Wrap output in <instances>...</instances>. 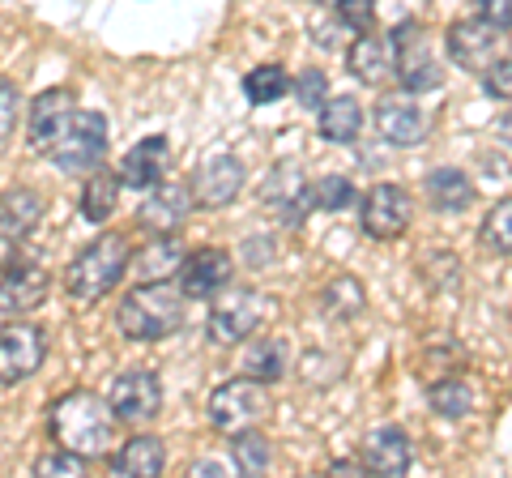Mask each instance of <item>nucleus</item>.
I'll return each instance as SVG.
<instances>
[{
  "mask_svg": "<svg viewBox=\"0 0 512 478\" xmlns=\"http://www.w3.org/2000/svg\"><path fill=\"white\" fill-rule=\"evenodd\" d=\"M47 427H52V440L60 449H73L82 457H103L116 440V410L111 402H103L99 393H86V389H73L52 402L47 410Z\"/></svg>",
  "mask_w": 512,
  "mask_h": 478,
  "instance_id": "obj_1",
  "label": "nucleus"
},
{
  "mask_svg": "<svg viewBox=\"0 0 512 478\" xmlns=\"http://www.w3.org/2000/svg\"><path fill=\"white\" fill-rule=\"evenodd\" d=\"M116 325L133 342H163L184 325V291H171L167 282H141L120 299Z\"/></svg>",
  "mask_w": 512,
  "mask_h": 478,
  "instance_id": "obj_2",
  "label": "nucleus"
},
{
  "mask_svg": "<svg viewBox=\"0 0 512 478\" xmlns=\"http://www.w3.org/2000/svg\"><path fill=\"white\" fill-rule=\"evenodd\" d=\"M128 257H133V252H128L124 235L94 239L82 257H73V265L64 269V291H69V299H77V304H94V299H103L111 286L128 274Z\"/></svg>",
  "mask_w": 512,
  "mask_h": 478,
  "instance_id": "obj_3",
  "label": "nucleus"
},
{
  "mask_svg": "<svg viewBox=\"0 0 512 478\" xmlns=\"http://www.w3.org/2000/svg\"><path fill=\"white\" fill-rule=\"evenodd\" d=\"M269 316H274V299L252 291V286H235V291L214 295V308L205 316V338L214 346L248 342V338H256V329H261Z\"/></svg>",
  "mask_w": 512,
  "mask_h": 478,
  "instance_id": "obj_4",
  "label": "nucleus"
},
{
  "mask_svg": "<svg viewBox=\"0 0 512 478\" xmlns=\"http://www.w3.org/2000/svg\"><path fill=\"white\" fill-rule=\"evenodd\" d=\"M269 389L265 380L256 376H239V380H227V385H218L210 393V423L218 427L222 436H239L256 427L269 414Z\"/></svg>",
  "mask_w": 512,
  "mask_h": 478,
  "instance_id": "obj_5",
  "label": "nucleus"
},
{
  "mask_svg": "<svg viewBox=\"0 0 512 478\" xmlns=\"http://www.w3.org/2000/svg\"><path fill=\"white\" fill-rule=\"evenodd\" d=\"M107 154V120L99 111H73V120L64 124V133L52 141L47 158L60 167V171H99Z\"/></svg>",
  "mask_w": 512,
  "mask_h": 478,
  "instance_id": "obj_6",
  "label": "nucleus"
},
{
  "mask_svg": "<svg viewBox=\"0 0 512 478\" xmlns=\"http://www.w3.org/2000/svg\"><path fill=\"white\" fill-rule=\"evenodd\" d=\"M393 47H397V86L410 94H427L444 82V69L436 65V52H431L427 35L414 22H402L393 30Z\"/></svg>",
  "mask_w": 512,
  "mask_h": 478,
  "instance_id": "obj_7",
  "label": "nucleus"
},
{
  "mask_svg": "<svg viewBox=\"0 0 512 478\" xmlns=\"http://www.w3.org/2000/svg\"><path fill=\"white\" fill-rule=\"evenodd\" d=\"M47 359V338L39 325H26L22 316L0 329V389L30 380Z\"/></svg>",
  "mask_w": 512,
  "mask_h": 478,
  "instance_id": "obj_8",
  "label": "nucleus"
},
{
  "mask_svg": "<svg viewBox=\"0 0 512 478\" xmlns=\"http://www.w3.org/2000/svg\"><path fill=\"white\" fill-rule=\"evenodd\" d=\"M111 410H116L120 423H150L158 410H163V380H158V372L150 368H133V372H120L116 380H111V393H107Z\"/></svg>",
  "mask_w": 512,
  "mask_h": 478,
  "instance_id": "obj_9",
  "label": "nucleus"
},
{
  "mask_svg": "<svg viewBox=\"0 0 512 478\" xmlns=\"http://www.w3.org/2000/svg\"><path fill=\"white\" fill-rule=\"evenodd\" d=\"M414 218V201L402 184H372L359 201V222L372 239H397Z\"/></svg>",
  "mask_w": 512,
  "mask_h": 478,
  "instance_id": "obj_10",
  "label": "nucleus"
},
{
  "mask_svg": "<svg viewBox=\"0 0 512 478\" xmlns=\"http://www.w3.org/2000/svg\"><path fill=\"white\" fill-rule=\"evenodd\" d=\"M500 43H504V30L483 18H461L448 26V56L466 73H487L500 60Z\"/></svg>",
  "mask_w": 512,
  "mask_h": 478,
  "instance_id": "obj_11",
  "label": "nucleus"
},
{
  "mask_svg": "<svg viewBox=\"0 0 512 478\" xmlns=\"http://www.w3.org/2000/svg\"><path fill=\"white\" fill-rule=\"evenodd\" d=\"M244 180H248V171L235 154H210L197 171H192L188 188H192V201H197L201 210H222V205H231L239 193H244Z\"/></svg>",
  "mask_w": 512,
  "mask_h": 478,
  "instance_id": "obj_12",
  "label": "nucleus"
},
{
  "mask_svg": "<svg viewBox=\"0 0 512 478\" xmlns=\"http://www.w3.org/2000/svg\"><path fill=\"white\" fill-rule=\"evenodd\" d=\"M39 218H43V201L30 188H13V193L0 197V269L18 261L26 235L39 227Z\"/></svg>",
  "mask_w": 512,
  "mask_h": 478,
  "instance_id": "obj_13",
  "label": "nucleus"
},
{
  "mask_svg": "<svg viewBox=\"0 0 512 478\" xmlns=\"http://www.w3.org/2000/svg\"><path fill=\"white\" fill-rule=\"evenodd\" d=\"M261 201H265V210L274 214L282 227H299L303 214L312 210V201H308V184H303V175L295 163H278L274 171L265 175V184H261Z\"/></svg>",
  "mask_w": 512,
  "mask_h": 478,
  "instance_id": "obj_14",
  "label": "nucleus"
},
{
  "mask_svg": "<svg viewBox=\"0 0 512 478\" xmlns=\"http://www.w3.org/2000/svg\"><path fill=\"white\" fill-rule=\"evenodd\" d=\"M192 205L197 201H192L188 184H154L150 197L141 201V210H137V227H146L154 235H175L188 222Z\"/></svg>",
  "mask_w": 512,
  "mask_h": 478,
  "instance_id": "obj_15",
  "label": "nucleus"
},
{
  "mask_svg": "<svg viewBox=\"0 0 512 478\" xmlns=\"http://www.w3.org/2000/svg\"><path fill=\"white\" fill-rule=\"evenodd\" d=\"M346 69H350V77H359L363 86L397 82V47H393V39L363 30V35L350 43V52H346Z\"/></svg>",
  "mask_w": 512,
  "mask_h": 478,
  "instance_id": "obj_16",
  "label": "nucleus"
},
{
  "mask_svg": "<svg viewBox=\"0 0 512 478\" xmlns=\"http://www.w3.org/2000/svg\"><path fill=\"white\" fill-rule=\"evenodd\" d=\"M376 129L389 146L410 150V146H419V141H427V116L419 111V103L410 99V90L389 94V99L376 103Z\"/></svg>",
  "mask_w": 512,
  "mask_h": 478,
  "instance_id": "obj_17",
  "label": "nucleus"
},
{
  "mask_svg": "<svg viewBox=\"0 0 512 478\" xmlns=\"http://www.w3.org/2000/svg\"><path fill=\"white\" fill-rule=\"evenodd\" d=\"M227 282H231V257L222 248H197L184 257V269H180L184 299H214L222 295Z\"/></svg>",
  "mask_w": 512,
  "mask_h": 478,
  "instance_id": "obj_18",
  "label": "nucleus"
},
{
  "mask_svg": "<svg viewBox=\"0 0 512 478\" xmlns=\"http://www.w3.org/2000/svg\"><path fill=\"white\" fill-rule=\"evenodd\" d=\"M47 274L39 265H18L13 261L5 269V278H0V312L9 316V321H18V316H30L35 308H43L47 299Z\"/></svg>",
  "mask_w": 512,
  "mask_h": 478,
  "instance_id": "obj_19",
  "label": "nucleus"
},
{
  "mask_svg": "<svg viewBox=\"0 0 512 478\" xmlns=\"http://www.w3.org/2000/svg\"><path fill=\"white\" fill-rule=\"evenodd\" d=\"M73 94L69 90H43L35 103H30V124H26V137H30V150L47 154L52 150V141L64 133V124L73 120Z\"/></svg>",
  "mask_w": 512,
  "mask_h": 478,
  "instance_id": "obj_20",
  "label": "nucleus"
},
{
  "mask_svg": "<svg viewBox=\"0 0 512 478\" xmlns=\"http://www.w3.org/2000/svg\"><path fill=\"white\" fill-rule=\"evenodd\" d=\"M167 167H171L167 137H146V141H137V146L120 158V184L137 188V193H150L154 184H163Z\"/></svg>",
  "mask_w": 512,
  "mask_h": 478,
  "instance_id": "obj_21",
  "label": "nucleus"
},
{
  "mask_svg": "<svg viewBox=\"0 0 512 478\" xmlns=\"http://www.w3.org/2000/svg\"><path fill=\"white\" fill-rule=\"evenodd\" d=\"M184 244L175 235H154L150 244H141L133 257H128V274L137 282H167L184 269Z\"/></svg>",
  "mask_w": 512,
  "mask_h": 478,
  "instance_id": "obj_22",
  "label": "nucleus"
},
{
  "mask_svg": "<svg viewBox=\"0 0 512 478\" xmlns=\"http://www.w3.org/2000/svg\"><path fill=\"white\" fill-rule=\"evenodd\" d=\"M363 466L372 474H406L410 470V440L402 427H376L363 440Z\"/></svg>",
  "mask_w": 512,
  "mask_h": 478,
  "instance_id": "obj_23",
  "label": "nucleus"
},
{
  "mask_svg": "<svg viewBox=\"0 0 512 478\" xmlns=\"http://www.w3.org/2000/svg\"><path fill=\"white\" fill-rule=\"evenodd\" d=\"M163 470H167V444L158 436H133L111 457V474H124V478H154Z\"/></svg>",
  "mask_w": 512,
  "mask_h": 478,
  "instance_id": "obj_24",
  "label": "nucleus"
},
{
  "mask_svg": "<svg viewBox=\"0 0 512 478\" xmlns=\"http://www.w3.org/2000/svg\"><path fill=\"white\" fill-rule=\"evenodd\" d=\"M427 201L440 214H461L474 205V184L461 167H436L427 175Z\"/></svg>",
  "mask_w": 512,
  "mask_h": 478,
  "instance_id": "obj_25",
  "label": "nucleus"
},
{
  "mask_svg": "<svg viewBox=\"0 0 512 478\" xmlns=\"http://www.w3.org/2000/svg\"><path fill=\"white\" fill-rule=\"evenodd\" d=\"M363 133V107L350 94H333L320 107V137L333 141V146H350Z\"/></svg>",
  "mask_w": 512,
  "mask_h": 478,
  "instance_id": "obj_26",
  "label": "nucleus"
},
{
  "mask_svg": "<svg viewBox=\"0 0 512 478\" xmlns=\"http://www.w3.org/2000/svg\"><path fill=\"white\" fill-rule=\"evenodd\" d=\"M244 372L265 380V385H274V380H282L286 372H291V346H286L282 338H256L248 346V355H244Z\"/></svg>",
  "mask_w": 512,
  "mask_h": 478,
  "instance_id": "obj_27",
  "label": "nucleus"
},
{
  "mask_svg": "<svg viewBox=\"0 0 512 478\" xmlns=\"http://www.w3.org/2000/svg\"><path fill=\"white\" fill-rule=\"evenodd\" d=\"M116 201H120V175L94 171L82 188V197H77V210H82L86 222H107L116 214Z\"/></svg>",
  "mask_w": 512,
  "mask_h": 478,
  "instance_id": "obj_28",
  "label": "nucleus"
},
{
  "mask_svg": "<svg viewBox=\"0 0 512 478\" xmlns=\"http://www.w3.org/2000/svg\"><path fill=\"white\" fill-rule=\"evenodd\" d=\"M363 286L355 278H333L325 291H320V312L333 316V321H355L363 312Z\"/></svg>",
  "mask_w": 512,
  "mask_h": 478,
  "instance_id": "obj_29",
  "label": "nucleus"
},
{
  "mask_svg": "<svg viewBox=\"0 0 512 478\" xmlns=\"http://www.w3.org/2000/svg\"><path fill=\"white\" fill-rule=\"evenodd\" d=\"M286 90H291V73H286L282 65H256L244 77V94H248V103H256V107H269V103L286 99Z\"/></svg>",
  "mask_w": 512,
  "mask_h": 478,
  "instance_id": "obj_30",
  "label": "nucleus"
},
{
  "mask_svg": "<svg viewBox=\"0 0 512 478\" xmlns=\"http://www.w3.org/2000/svg\"><path fill=\"white\" fill-rule=\"evenodd\" d=\"M231 457H235V470L239 474H265L269 466H274V449H269V440L256 432V427L231 436Z\"/></svg>",
  "mask_w": 512,
  "mask_h": 478,
  "instance_id": "obj_31",
  "label": "nucleus"
},
{
  "mask_svg": "<svg viewBox=\"0 0 512 478\" xmlns=\"http://www.w3.org/2000/svg\"><path fill=\"white\" fill-rule=\"evenodd\" d=\"M427 397L440 419H466L474 410V393H470V385H461V380H440V385L427 389Z\"/></svg>",
  "mask_w": 512,
  "mask_h": 478,
  "instance_id": "obj_32",
  "label": "nucleus"
},
{
  "mask_svg": "<svg viewBox=\"0 0 512 478\" xmlns=\"http://www.w3.org/2000/svg\"><path fill=\"white\" fill-rule=\"evenodd\" d=\"M308 201H312V210H346L350 201H359L355 193V184L346 180V175H325V180H316L308 184Z\"/></svg>",
  "mask_w": 512,
  "mask_h": 478,
  "instance_id": "obj_33",
  "label": "nucleus"
},
{
  "mask_svg": "<svg viewBox=\"0 0 512 478\" xmlns=\"http://www.w3.org/2000/svg\"><path fill=\"white\" fill-rule=\"evenodd\" d=\"M483 244L491 252H500V257H512V201H500L495 210L483 218Z\"/></svg>",
  "mask_w": 512,
  "mask_h": 478,
  "instance_id": "obj_34",
  "label": "nucleus"
},
{
  "mask_svg": "<svg viewBox=\"0 0 512 478\" xmlns=\"http://www.w3.org/2000/svg\"><path fill=\"white\" fill-rule=\"evenodd\" d=\"M333 18H338L346 30L363 35V30H372V22H376V0H338V5H333Z\"/></svg>",
  "mask_w": 512,
  "mask_h": 478,
  "instance_id": "obj_35",
  "label": "nucleus"
},
{
  "mask_svg": "<svg viewBox=\"0 0 512 478\" xmlns=\"http://www.w3.org/2000/svg\"><path fill=\"white\" fill-rule=\"evenodd\" d=\"M18 116H22V90H18V82L0 77V146L18 129Z\"/></svg>",
  "mask_w": 512,
  "mask_h": 478,
  "instance_id": "obj_36",
  "label": "nucleus"
},
{
  "mask_svg": "<svg viewBox=\"0 0 512 478\" xmlns=\"http://www.w3.org/2000/svg\"><path fill=\"white\" fill-rule=\"evenodd\" d=\"M86 461L90 457L73 453V449H60V444H56L52 453H43L35 461V474H86Z\"/></svg>",
  "mask_w": 512,
  "mask_h": 478,
  "instance_id": "obj_37",
  "label": "nucleus"
},
{
  "mask_svg": "<svg viewBox=\"0 0 512 478\" xmlns=\"http://www.w3.org/2000/svg\"><path fill=\"white\" fill-rule=\"evenodd\" d=\"M325 94H329V77L320 73V69H303L299 77H295V99H299V107H325Z\"/></svg>",
  "mask_w": 512,
  "mask_h": 478,
  "instance_id": "obj_38",
  "label": "nucleus"
},
{
  "mask_svg": "<svg viewBox=\"0 0 512 478\" xmlns=\"http://www.w3.org/2000/svg\"><path fill=\"white\" fill-rule=\"evenodd\" d=\"M483 86H487L491 99L512 103V56H500V60H495V65L483 73Z\"/></svg>",
  "mask_w": 512,
  "mask_h": 478,
  "instance_id": "obj_39",
  "label": "nucleus"
},
{
  "mask_svg": "<svg viewBox=\"0 0 512 478\" xmlns=\"http://www.w3.org/2000/svg\"><path fill=\"white\" fill-rule=\"evenodd\" d=\"M474 5H478V18L483 22L500 26V30L512 26V0H474Z\"/></svg>",
  "mask_w": 512,
  "mask_h": 478,
  "instance_id": "obj_40",
  "label": "nucleus"
},
{
  "mask_svg": "<svg viewBox=\"0 0 512 478\" xmlns=\"http://www.w3.org/2000/svg\"><path fill=\"white\" fill-rule=\"evenodd\" d=\"M329 470H333V474H363L367 466H363V461H346V457H342V461H333Z\"/></svg>",
  "mask_w": 512,
  "mask_h": 478,
  "instance_id": "obj_41",
  "label": "nucleus"
},
{
  "mask_svg": "<svg viewBox=\"0 0 512 478\" xmlns=\"http://www.w3.org/2000/svg\"><path fill=\"white\" fill-rule=\"evenodd\" d=\"M192 474H205V478H210V474H222V470L214 466V461H201V466H192Z\"/></svg>",
  "mask_w": 512,
  "mask_h": 478,
  "instance_id": "obj_42",
  "label": "nucleus"
},
{
  "mask_svg": "<svg viewBox=\"0 0 512 478\" xmlns=\"http://www.w3.org/2000/svg\"><path fill=\"white\" fill-rule=\"evenodd\" d=\"M500 133H504V141H508V146H512V111H508V116L500 120Z\"/></svg>",
  "mask_w": 512,
  "mask_h": 478,
  "instance_id": "obj_43",
  "label": "nucleus"
},
{
  "mask_svg": "<svg viewBox=\"0 0 512 478\" xmlns=\"http://www.w3.org/2000/svg\"><path fill=\"white\" fill-rule=\"evenodd\" d=\"M316 5H325V9H333V5H338V0H316Z\"/></svg>",
  "mask_w": 512,
  "mask_h": 478,
  "instance_id": "obj_44",
  "label": "nucleus"
},
{
  "mask_svg": "<svg viewBox=\"0 0 512 478\" xmlns=\"http://www.w3.org/2000/svg\"><path fill=\"white\" fill-rule=\"evenodd\" d=\"M508 35H512V26H508Z\"/></svg>",
  "mask_w": 512,
  "mask_h": 478,
  "instance_id": "obj_45",
  "label": "nucleus"
}]
</instances>
